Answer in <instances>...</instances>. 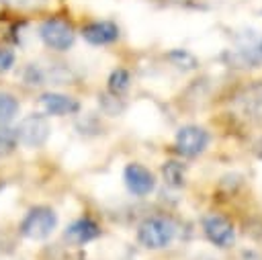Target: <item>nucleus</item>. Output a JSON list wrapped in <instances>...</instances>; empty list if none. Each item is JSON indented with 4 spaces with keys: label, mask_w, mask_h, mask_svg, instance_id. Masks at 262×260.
Masks as SVG:
<instances>
[{
    "label": "nucleus",
    "mask_w": 262,
    "mask_h": 260,
    "mask_svg": "<svg viewBox=\"0 0 262 260\" xmlns=\"http://www.w3.org/2000/svg\"><path fill=\"white\" fill-rule=\"evenodd\" d=\"M201 225H203V233L205 237L217 246V248H231L233 242H235V229H233V223L219 215V213H209L201 219Z\"/></svg>",
    "instance_id": "7"
},
{
    "label": "nucleus",
    "mask_w": 262,
    "mask_h": 260,
    "mask_svg": "<svg viewBox=\"0 0 262 260\" xmlns=\"http://www.w3.org/2000/svg\"><path fill=\"white\" fill-rule=\"evenodd\" d=\"M242 258L244 260H262V256L258 252H254V250H244L242 252Z\"/></svg>",
    "instance_id": "22"
},
{
    "label": "nucleus",
    "mask_w": 262,
    "mask_h": 260,
    "mask_svg": "<svg viewBox=\"0 0 262 260\" xmlns=\"http://www.w3.org/2000/svg\"><path fill=\"white\" fill-rule=\"evenodd\" d=\"M18 145V137H16V129H10L6 125L0 127V158L12 154Z\"/></svg>",
    "instance_id": "17"
},
{
    "label": "nucleus",
    "mask_w": 262,
    "mask_h": 260,
    "mask_svg": "<svg viewBox=\"0 0 262 260\" xmlns=\"http://www.w3.org/2000/svg\"><path fill=\"white\" fill-rule=\"evenodd\" d=\"M223 61L229 68L237 70H248V68H262V37L246 43L235 49H227L223 53Z\"/></svg>",
    "instance_id": "9"
},
{
    "label": "nucleus",
    "mask_w": 262,
    "mask_h": 260,
    "mask_svg": "<svg viewBox=\"0 0 262 260\" xmlns=\"http://www.w3.org/2000/svg\"><path fill=\"white\" fill-rule=\"evenodd\" d=\"M16 113H18V100L8 92H0V125L12 121Z\"/></svg>",
    "instance_id": "15"
},
{
    "label": "nucleus",
    "mask_w": 262,
    "mask_h": 260,
    "mask_svg": "<svg viewBox=\"0 0 262 260\" xmlns=\"http://www.w3.org/2000/svg\"><path fill=\"white\" fill-rule=\"evenodd\" d=\"M209 141H211V135L205 127L184 125L174 135V149L182 158H196L207 149Z\"/></svg>",
    "instance_id": "5"
},
{
    "label": "nucleus",
    "mask_w": 262,
    "mask_h": 260,
    "mask_svg": "<svg viewBox=\"0 0 262 260\" xmlns=\"http://www.w3.org/2000/svg\"><path fill=\"white\" fill-rule=\"evenodd\" d=\"M41 104L45 109L47 115L53 117H63V115H74L80 111V102L68 94H59V92H45L41 96Z\"/></svg>",
    "instance_id": "11"
},
{
    "label": "nucleus",
    "mask_w": 262,
    "mask_h": 260,
    "mask_svg": "<svg viewBox=\"0 0 262 260\" xmlns=\"http://www.w3.org/2000/svg\"><path fill=\"white\" fill-rule=\"evenodd\" d=\"M162 174L166 178V182L174 188H180L184 186V166L176 160H168L162 164Z\"/></svg>",
    "instance_id": "14"
},
{
    "label": "nucleus",
    "mask_w": 262,
    "mask_h": 260,
    "mask_svg": "<svg viewBox=\"0 0 262 260\" xmlns=\"http://www.w3.org/2000/svg\"><path fill=\"white\" fill-rule=\"evenodd\" d=\"M45 80H47L45 70H41L37 63H29V66H27V70H25V82H27V84H31V86H41V84H45Z\"/></svg>",
    "instance_id": "18"
},
{
    "label": "nucleus",
    "mask_w": 262,
    "mask_h": 260,
    "mask_svg": "<svg viewBox=\"0 0 262 260\" xmlns=\"http://www.w3.org/2000/svg\"><path fill=\"white\" fill-rule=\"evenodd\" d=\"M82 37L90 45H111L119 39V27L113 20H92L82 27Z\"/></svg>",
    "instance_id": "10"
},
{
    "label": "nucleus",
    "mask_w": 262,
    "mask_h": 260,
    "mask_svg": "<svg viewBox=\"0 0 262 260\" xmlns=\"http://www.w3.org/2000/svg\"><path fill=\"white\" fill-rule=\"evenodd\" d=\"M39 37L49 49L68 51L76 41V31L68 20L51 16V18H45L39 25Z\"/></svg>",
    "instance_id": "3"
},
{
    "label": "nucleus",
    "mask_w": 262,
    "mask_h": 260,
    "mask_svg": "<svg viewBox=\"0 0 262 260\" xmlns=\"http://www.w3.org/2000/svg\"><path fill=\"white\" fill-rule=\"evenodd\" d=\"M168 59H170L176 68H180V70H194V68L199 66L196 57H194L190 51H186V49H172V51L168 53Z\"/></svg>",
    "instance_id": "16"
},
{
    "label": "nucleus",
    "mask_w": 262,
    "mask_h": 260,
    "mask_svg": "<svg viewBox=\"0 0 262 260\" xmlns=\"http://www.w3.org/2000/svg\"><path fill=\"white\" fill-rule=\"evenodd\" d=\"M100 235V227L96 221H92L90 217H82L76 219L68 229H66V240L76 244V246H84L92 240H96Z\"/></svg>",
    "instance_id": "12"
},
{
    "label": "nucleus",
    "mask_w": 262,
    "mask_h": 260,
    "mask_svg": "<svg viewBox=\"0 0 262 260\" xmlns=\"http://www.w3.org/2000/svg\"><path fill=\"white\" fill-rule=\"evenodd\" d=\"M246 233L262 244V221H246Z\"/></svg>",
    "instance_id": "21"
},
{
    "label": "nucleus",
    "mask_w": 262,
    "mask_h": 260,
    "mask_svg": "<svg viewBox=\"0 0 262 260\" xmlns=\"http://www.w3.org/2000/svg\"><path fill=\"white\" fill-rule=\"evenodd\" d=\"M49 135H51V125H49L47 117L41 113L27 115L16 127L18 143H23L27 147H41L49 139Z\"/></svg>",
    "instance_id": "6"
},
{
    "label": "nucleus",
    "mask_w": 262,
    "mask_h": 260,
    "mask_svg": "<svg viewBox=\"0 0 262 260\" xmlns=\"http://www.w3.org/2000/svg\"><path fill=\"white\" fill-rule=\"evenodd\" d=\"M100 102H102V111L106 115H119L123 111V104L119 102V96H102Z\"/></svg>",
    "instance_id": "19"
},
{
    "label": "nucleus",
    "mask_w": 262,
    "mask_h": 260,
    "mask_svg": "<svg viewBox=\"0 0 262 260\" xmlns=\"http://www.w3.org/2000/svg\"><path fill=\"white\" fill-rule=\"evenodd\" d=\"M57 227V213L49 207H33L20 221V233L29 240H45Z\"/></svg>",
    "instance_id": "4"
},
{
    "label": "nucleus",
    "mask_w": 262,
    "mask_h": 260,
    "mask_svg": "<svg viewBox=\"0 0 262 260\" xmlns=\"http://www.w3.org/2000/svg\"><path fill=\"white\" fill-rule=\"evenodd\" d=\"M14 59H16L14 57V51L0 45V72H8L14 66Z\"/></svg>",
    "instance_id": "20"
},
{
    "label": "nucleus",
    "mask_w": 262,
    "mask_h": 260,
    "mask_svg": "<svg viewBox=\"0 0 262 260\" xmlns=\"http://www.w3.org/2000/svg\"><path fill=\"white\" fill-rule=\"evenodd\" d=\"M129 86H131V74L125 68H117V70L111 72V76L106 80V88H108V92L113 96L125 94L129 90Z\"/></svg>",
    "instance_id": "13"
},
{
    "label": "nucleus",
    "mask_w": 262,
    "mask_h": 260,
    "mask_svg": "<svg viewBox=\"0 0 262 260\" xmlns=\"http://www.w3.org/2000/svg\"><path fill=\"white\" fill-rule=\"evenodd\" d=\"M231 109L248 123H262V80L239 88L231 96Z\"/></svg>",
    "instance_id": "2"
},
{
    "label": "nucleus",
    "mask_w": 262,
    "mask_h": 260,
    "mask_svg": "<svg viewBox=\"0 0 262 260\" xmlns=\"http://www.w3.org/2000/svg\"><path fill=\"white\" fill-rule=\"evenodd\" d=\"M123 180H125L127 190L131 194H135V197H147L156 188V176H154V172L149 168H145L143 164H137V162H131V164L125 166Z\"/></svg>",
    "instance_id": "8"
},
{
    "label": "nucleus",
    "mask_w": 262,
    "mask_h": 260,
    "mask_svg": "<svg viewBox=\"0 0 262 260\" xmlns=\"http://www.w3.org/2000/svg\"><path fill=\"white\" fill-rule=\"evenodd\" d=\"M176 237V225L168 217H145L137 225V242L147 250H164Z\"/></svg>",
    "instance_id": "1"
},
{
    "label": "nucleus",
    "mask_w": 262,
    "mask_h": 260,
    "mask_svg": "<svg viewBox=\"0 0 262 260\" xmlns=\"http://www.w3.org/2000/svg\"><path fill=\"white\" fill-rule=\"evenodd\" d=\"M256 154H258V158H262V139L256 143Z\"/></svg>",
    "instance_id": "23"
}]
</instances>
